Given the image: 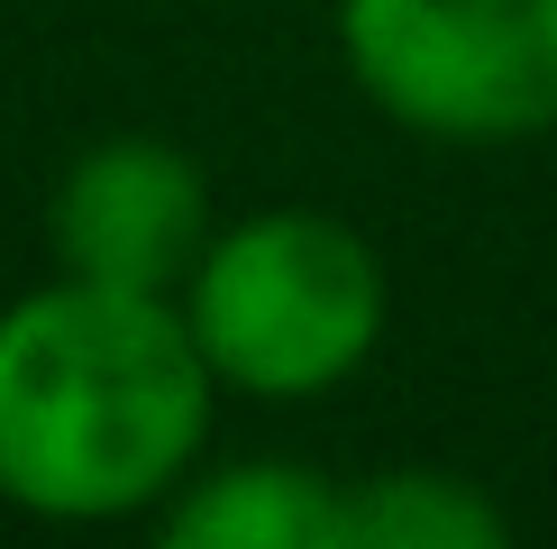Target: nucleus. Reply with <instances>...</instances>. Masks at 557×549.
I'll use <instances>...</instances> for the list:
<instances>
[{
  "mask_svg": "<svg viewBox=\"0 0 557 549\" xmlns=\"http://www.w3.org/2000/svg\"><path fill=\"white\" fill-rule=\"evenodd\" d=\"M211 394L174 293L83 274L18 293L0 312V503L37 522L156 513L211 440Z\"/></svg>",
  "mask_w": 557,
  "mask_h": 549,
  "instance_id": "f257e3e1",
  "label": "nucleus"
},
{
  "mask_svg": "<svg viewBox=\"0 0 557 549\" xmlns=\"http://www.w3.org/2000/svg\"><path fill=\"white\" fill-rule=\"evenodd\" d=\"M174 303L228 394L311 403L375 357L393 284L366 229H347L338 211H257L238 229H211Z\"/></svg>",
  "mask_w": 557,
  "mask_h": 549,
  "instance_id": "f03ea898",
  "label": "nucleus"
},
{
  "mask_svg": "<svg viewBox=\"0 0 557 549\" xmlns=\"http://www.w3.org/2000/svg\"><path fill=\"white\" fill-rule=\"evenodd\" d=\"M338 56L393 129L438 147L557 129V0H338Z\"/></svg>",
  "mask_w": 557,
  "mask_h": 549,
  "instance_id": "7ed1b4c3",
  "label": "nucleus"
},
{
  "mask_svg": "<svg viewBox=\"0 0 557 549\" xmlns=\"http://www.w3.org/2000/svg\"><path fill=\"white\" fill-rule=\"evenodd\" d=\"M55 274L120 293H183V274L211 247V183L165 137H101L55 174L46 202Z\"/></svg>",
  "mask_w": 557,
  "mask_h": 549,
  "instance_id": "20e7f679",
  "label": "nucleus"
},
{
  "mask_svg": "<svg viewBox=\"0 0 557 549\" xmlns=\"http://www.w3.org/2000/svg\"><path fill=\"white\" fill-rule=\"evenodd\" d=\"M165 549H338V486L293 457H247L165 495Z\"/></svg>",
  "mask_w": 557,
  "mask_h": 549,
  "instance_id": "39448f33",
  "label": "nucleus"
},
{
  "mask_svg": "<svg viewBox=\"0 0 557 549\" xmlns=\"http://www.w3.org/2000/svg\"><path fill=\"white\" fill-rule=\"evenodd\" d=\"M503 503L448 467H384L338 486V549H503Z\"/></svg>",
  "mask_w": 557,
  "mask_h": 549,
  "instance_id": "423d86ee",
  "label": "nucleus"
}]
</instances>
